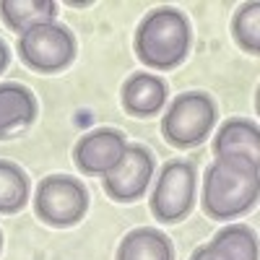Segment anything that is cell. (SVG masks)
Here are the masks:
<instances>
[{"mask_svg":"<svg viewBox=\"0 0 260 260\" xmlns=\"http://www.w3.org/2000/svg\"><path fill=\"white\" fill-rule=\"evenodd\" d=\"M0 250H3V234H0Z\"/></svg>","mask_w":260,"mask_h":260,"instance_id":"19","label":"cell"},{"mask_svg":"<svg viewBox=\"0 0 260 260\" xmlns=\"http://www.w3.org/2000/svg\"><path fill=\"white\" fill-rule=\"evenodd\" d=\"M190 260H219V257H216V255L203 245V247H198V250H195V252L190 255Z\"/></svg>","mask_w":260,"mask_h":260,"instance_id":"17","label":"cell"},{"mask_svg":"<svg viewBox=\"0 0 260 260\" xmlns=\"http://www.w3.org/2000/svg\"><path fill=\"white\" fill-rule=\"evenodd\" d=\"M29 201V177L24 169L0 161V213H16Z\"/></svg>","mask_w":260,"mask_h":260,"instance_id":"15","label":"cell"},{"mask_svg":"<svg viewBox=\"0 0 260 260\" xmlns=\"http://www.w3.org/2000/svg\"><path fill=\"white\" fill-rule=\"evenodd\" d=\"M57 16L55 0H0V18L6 26L24 34L31 26L39 24H52Z\"/></svg>","mask_w":260,"mask_h":260,"instance_id":"13","label":"cell"},{"mask_svg":"<svg viewBox=\"0 0 260 260\" xmlns=\"http://www.w3.org/2000/svg\"><path fill=\"white\" fill-rule=\"evenodd\" d=\"M117 260H175V250L167 234L151 226H141L125 234L117 247Z\"/></svg>","mask_w":260,"mask_h":260,"instance_id":"12","label":"cell"},{"mask_svg":"<svg viewBox=\"0 0 260 260\" xmlns=\"http://www.w3.org/2000/svg\"><path fill=\"white\" fill-rule=\"evenodd\" d=\"M154 175V156L143 146H125L120 161L104 175V192L117 203H133L143 192Z\"/></svg>","mask_w":260,"mask_h":260,"instance_id":"7","label":"cell"},{"mask_svg":"<svg viewBox=\"0 0 260 260\" xmlns=\"http://www.w3.org/2000/svg\"><path fill=\"white\" fill-rule=\"evenodd\" d=\"M190 24L177 8L151 11L136 31V55L146 68L172 71L187 57Z\"/></svg>","mask_w":260,"mask_h":260,"instance_id":"2","label":"cell"},{"mask_svg":"<svg viewBox=\"0 0 260 260\" xmlns=\"http://www.w3.org/2000/svg\"><path fill=\"white\" fill-rule=\"evenodd\" d=\"M232 34L237 39V45L247 50L250 55L260 52V3H245L234 13Z\"/></svg>","mask_w":260,"mask_h":260,"instance_id":"16","label":"cell"},{"mask_svg":"<svg viewBox=\"0 0 260 260\" xmlns=\"http://www.w3.org/2000/svg\"><path fill=\"white\" fill-rule=\"evenodd\" d=\"M195 198V167L187 161L164 164L159 182L151 195V211L161 224H177L192 211Z\"/></svg>","mask_w":260,"mask_h":260,"instance_id":"6","label":"cell"},{"mask_svg":"<svg viewBox=\"0 0 260 260\" xmlns=\"http://www.w3.org/2000/svg\"><path fill=\"white\" fill-rule=\"evenodd\" d=\"M216 159L224 156H247L252 161H260V133L257 125L247 120H229L221 125L219 136L213 141Z\"/></svg>","mask_w":260,"mask_h":260,"instance_id":"11","label":"cell"},{"mask_svg":"<svg viewBox=\"0 0 260 260\" xmlns=\"http://www.w3.org/2000/svg\"><path fill=\"white\" fill-rule=\"evenodd\" d=\"M125 136L120 130L102 127L94 133L83 136L76 146V167L83 175H107L122 156L125 151Z\"/></svg>","mask_w":260,"mask_h":260,"instance_id":"8","label":"cell"},{"mask_svg":"<svg viewBox=\"0 0 260 260\" xmlns=\"http://www.w3.org/2000/svg\"><path fill=\"white\" fill-rule=\"evenodd\" d=\"M167 102V83L159 76L136 73L122 86V107L136 117H151L161 112Z\"/></svg>","mask_w":260,"mask_h":260,"instance_id":"10","label":"cell"},{"mask_svg":"<svg viewBox=\"0 0 260 260\" xmlns=\"http://www.w3.org/2000/svg\"><path fill=\"white\" fill-rule=\"evenodd\" d=\"M6 65H8V47L0 42V73L6 71Z\"/></svg>","mask_w":260,"mask_h":260,"instance_id":"18","label":"cell"},{"mask_svg":"<svg viewBox=\"0 0 260 260\" xmlns=\"http://www.w3.org/2000/svg\"><path fill=\"white\" fill-rule=\"evenodd\" d=\"M216 122V107L208 94L190 91L180 94L161 120L164 138L177 148H192L203 143Z\"/></svg>","mask_w":260,"mask_h":260,"instance_id":"3","label":"cell"},{"mask_svg":"<svg viewBox=\"0 0 260 260\" xmlns=\"http://www.w3.org/2000/svg\"><path fill=\"white\" fill-rule=\"evenodd\" d=\"M37 117V99L21 83H0V141L26 130Z\"/></svg>","mask_w":260,"mask_h":260,"instance_id":"9","label":"cell"},{"mask_svg":"<svg viewBox=\"0 0 260 260\" xmlns=\"http://www.w3.org/2000/svg\"><path fill=\"white\" fill-rule=\"evenodd\" d=\"M260 167L247 156L216 159L203 177V211L208 219L229 221L257 203Z\"/></svg>","mask_w":260,"mask_h":260,"instance_id":"1","label":"cell"},{"mask_svg":"<svg viewBox=\"0 0 260 260\" xmlns=\"http://www.w3.org/2000/svg\"><path fill=\"white\" fill-rule=\"evenodd\" d=\"M18 55L31 71L57 73L76 57L73 34L57 24H39L18 37Z\"/></svg>","mask_w":260,"mask_h":260,"instance_id":"5","label":"cell"},{"mask_svg":"<svg viewBox=\"0 0 260 260\" xmlns=\"http://www.w3.org/2000/svg\"><path fill=\"white\" fill-rule=\"evenodd\" d=\"M86 208H89V192H86L83 182L76 177H65V175H52L45 177L37 187V198H34V211L45 224L50 226H73L78 224Z\"/></svg>","mask_w":260,"mask_h":260,"instance_id":"4","label":"cell"},{"mask_svg":"<svg viewBox=\"0 0 260 260\" xmlns=\"http://www.w3.org/2000/svg\"><path fill=\"white\" fill-rule=\"evenodd\" d=\"M206 247L219 260H257V240L245 224H229Z\"/></svg>","mask_w":260,"mask_h":260,"instance_id":"14","label":"cell"}]
</instances>
